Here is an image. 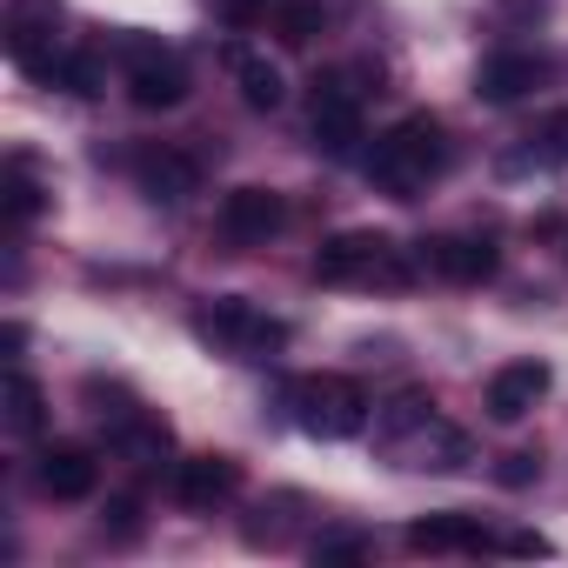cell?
Masks as SVG:
<instances>
[{"instance_id":"1","label":"cell","mask_w":568,"mask_h":568,"mask_svg":"<svg viewBox=\"0 0 568 568\" xmlns=\"http://www.w3.org/2000/svg\"><path fill=\"white\" fill-rule=\"evenodd\" d=\"M448 161H455L448 128H442L435 114H402V121L375 141V154H368V181L388 187L395 201H415L428 181L448 174Z\"/></svg>"},{"instance_id":"2","label":"cell","mask_w":568,"mask_h":568,"mask_svg":"<svg viewBox=\"0 0 568 568\" xmlns=\"http://www.w3.org/2000/svg\"><path fill=\"white\" fill-rule=\"evenodd\" d=\"M408 274H415L408 254L375 227H348V234L322 241V254H315L322 288H408Z\"/></svg>"},{"instance_id":"3","label":"cell","mask_w":568,"mask_h":568,"mask_svg":"<svg viewBox=\"0 0 568 568\" xmlns=\"http://www.w3.org/2000/svg\"><path fill=\"white\" fill-rule=\"evenodd\" d=\"M187 328H194V342H207V348L227 355V362H267V355L288 348V322H281V315H261V308L241 302V295L201 302Z\"/></svg>"},{"instance_id":"4","label":"cell","mask_w":568,"mask_h":568,"mask_svg":"<svg viewBox=\"0 0 568 568\" xmlns=\"http://www.w3.org/2000/svg\"><path fill=\"white\" fill-rule=\"evenodd\" d=\"M288 408H295V428L315 435V442H348L368 428V388L355 375H302L288 388Z\"/></svg>"},{"instance_id":"5","label":"cell","mask_w":568,"mask_h":568,"mask_svg":"<svg viewBox=\"0 0 568 568\" xmlns=\"http://www.w3.org/2000/svg\"><path fill=\"white\" fill-rule=\"evenodd\" d=\"M8 61L28 74V81H54L68 48H61V8L54 0H14L8 14Z\"/></svg>"},{"instance_id":"6","label":"cell","mask_w":568,"mask_h":568,"mask_svg":"<svg viewBox=\"0 0 568 568\" xmlns=\"http://www.w3.org/2000/svg\"><path fill=\"white\" fill-rule=\"evenodd\" d=\"M128 54V101L141 108V114H168V108H181L187 101V61L174 54V48H161V41H128L121 48Z\"/></svg>"},{"instance_id":"7","label":"cell","mask_w":568,"mask_h":568,"mask_svg":"<svg viewBox=\"0 0 568 568\" xmlns=\"http://www.w3.org/2000/svg\"><path fill=\"white\" fill-rule=\"evenodd\" d=\"M308 128H315L322 154H355V141H362V88L348 74H315Z\"/></svg>"},{"instance_id":"8","label":"cell","mask_w":568,"mask_h":568,"mask_svg":"<svg viewBox=\"0 0 568 568\" xmlns=\"http://www.w3.org/2000/svg\"><path fill=\"white\" fill-rule=\"evenodd\" d=\"M422 267L455 281V288H481L501 267V247L488 234H435V241H422Z\"/></svg>"},{"instance_id":"9","label":"cell","mask_w":568,"mask_h":568,"mask_svg":"<svg viewBox=\"0 0 568 568\" xmlns=\"http://www.w3.org/2000/svg\"><path fill=\"white\" fill-rule=\"evenodd\" d=\"M134 187H141L148 201L181 207L187 194H201V161H194V154H181V148H168V141H154V148H141V154H134Z\"/></svg>"},{"instance_id":"10","label":"cell","mask_w":568,"mask_h":568,"mask_svg":"<svg viewBox=\"0 0 568 568\" xmlns=\"http://www.w3.org/2000/svg\"><path fill=\"white\" fill-rule=\"evenodd\" d=\"M34 481H41L48 501H88V495L101 488V462H94V448H81V442H54V448H41Z\"/></svg>"},{"instance_id":"11","label":"cell","mask_w":568,"mask_h":568,"mask_svg":"<svg viewBox=\"0 0 568 568\" xmlns=\"http://www.w3.org/2000/svg\"><path fill=\"white\" fill-rule=\"evenodd\" d=\"M234 488H241V462L234 455H187L174 468V501L194 508V515H214L221 501H234Z\"/></svg>"},{"instance_id":"12","label":"cell","mask_w":568,"mask_h":568,"mask_svg":"<svg viewBox=\"0 0 568 568\" xmlns=\"http://www.w3.org/2000/svg\"><path fill=\"white\" fill-rule=\"evenodd\" d=\"M281 221H288V201H281L274 187H234L221 201V234L241 241V247H261L281 234Z\"/></svg>"},{"instance_id":"13","label":"cell","mask_w":568,"mask_h":568,"mask_svg":"<svg viewBox=\"0 0 568 568\" xmlns=\"http://www.w3.org/2000/svg\"><path fill=\"white\" fill-rule=\"evenodd\" d=\"M541 81H548V61H541V54H521V48H501V54H488V61L475 68V94H481L488 108L528 101Z\"/></svg>"},{"instance_id":"14","label":"cell","mask_w":568,"mask_h":568,"mask_svg":"<svg viewBox=\"0 0 568 568\" xmlns=\"http://www.w3.org/2000/svg\"><path fill=\"white\" fill-rule=\"evenodd\" d=\"M548 362H508V368H495L488 375V395H481V408H488V422H521V415H535V402L548 395Z\"/></svg>"},{"instance_id":"15","label":"cell","mask_w":568,"mask_h":568,"mask_svg":"<svg viewBox=\"0 0 568 568\" xmlns=\"http://www.w3.org/2000/svg\"><path fill=\"white\" fill-rule=\"evenodd\" d=\"M408 548L415 555H481L488 548V528L475 515H422L408 528Z\"/></svg>"},{"instance_id":"16","label":"cell","mask_w":568,"mask_h":568,"mask_svg":"<svg viewBox=\"0 0 568 568\" xmlns=\"http://www.w3.org/2000/svg\"><path fill=\"white\" fill-rule=\"evenodd\" d=\"M108 448H114L121 462H134V468H154V462L174 448V435H168V422H161V415L134 408V415H121V422L108 428Z\"/></svg>"},{"instance_id":"17","label":"cell","mask_w":568,"mask_h":568,"mask_svg":"<svg viewBox=\"0 0 568 568\" xmlns=\"http://www.w3.org/2000/svg\"><path fill=\"white\" fill-rule=\"evenodd\" d=\"M234 88H241V101L254 108V114H274L281 108V94H288V88H281V68L267 61V54H247V48H234Z\"/></svg>"},{"instance_id":"18","label":"cell","mask_w":568,"mask_h":568,"mask_svg":"<svg viewBox=\"0 0 568 568\" xmlns=\"http://www.w3.org/2000/svg\"><path fill=\"white\" fill-rule=\"evenodd\" d=\"M302 495H274V501H261L247 521H241V535H247V548H288L295 541V528H302Z\"/></svg>"},{"instance_id":"19","label":"cell","mask_w":568,"mask_h":568,"mask_svg":"<svg viewBox=\"0 0 568 568\" xmlns=\"http://www.w3.org/2000/svg\"><path fill=\"white\" fill-rule=\"evenodd\" d=\"M555 161H568V108L561 114H548L535 134H521V148L515 154H501V168L515 174V168H555Z\"/></svg>"},{"instance_id":"20","label":"cell","mask_w":568,"mask_h":568,"mask_svg":"<svg viewBox=\"0 0 568 568\" xmlns=\"http://www.w3.org/2000/svg\"><path fill=\"white\" fill-rule=\"evenodd\" d=\"M41 207H48V187L34 181V168L8 161V181H0V214H8V227H28Z\"/></svg>"},{"instance_id":"21","label":"cell","mask_w":568,"mask_h":568,"mask_svg":"<svg viewBox=\"0 0 568 568\" xmlns=\"http://www.w3.org/2000/svg\"><path fill=\"white\" fill-rule=\"evenodd\" d=\"M428 422H435V402H428V388H402V395L382 408V422H375V428H382V442H395V448H402V442H408V435H422Z\"/></svg>"},{"instance_id":"22","label":"cell","mask_w":568,"mask_h":568,"mask_svg":"<svg viewBox=\"0 0 568 568\" xmlns=\"http://www.w3.org/2000/svg\"><path fill=\"white\" fill-rule=\"evenodd\" d=\"M0 402H8V428L14 435H41L48 428V395H41V382L34 375H8V395H0Z\"/></svg>"},{"instance_id":"23","label":"cell","mask_w":568,"mask_h":568,"mask_svg":"<svg viewBox=\"0 0 568 568\" xmlns=\"http://www.w3.org/2000/svg\"><path fill=\"white\" fill-rule=\"evenodd\" d=\"M322 28H328L322 0H281V8H274V41H281V48H308Z\"/></svg>"},{"instance_id":"24","label":"cell","mask_w":568,"mask_h":568,"mask_svg":"<svg viewBox=\"0 0 568 568\" xmlns=\"http://www.w3.org/2000/svg\"><path fill=\"white\" fill-rule=\"evenodd\" d=\"M54 88H68V94H81V101H94L101 88H108V68H101V54H68L61 61V74H54Z\"/></svg>"},{"instance_id":"25","label":"cell","mask_w":568,"mask_h":568,"mask_svg":"<svg viewBox=\"0 0 568 568\" xmlns=\"http://www.w3.org/2000/svg\"><path fill=\"white\" fill-rule=\"evenodd\" d=\"M81 395H88V408H94V422H101V428H114L121 415H134V408H141V402H134L128 388H114V382H101V375H94V382H88Z\"/></svg>"},{"instance_id":"26","label":"cell","mask_w":568,"mask_h":568,"mask_svg":"<svg viewBox=\"0 0 568 568\" xmlns=\"http://www.w3.org/2000/svg\"><path fill=\"white\" fill-rule=\"evenodd\" d=\"M368 555H375V541H368V535H355V528H342V535H322V541H315V561H322V568H335V561H368Z\"/></svg>"},{"instance_id":"27","label":"cell","mask_w":568,"mask_h":568,"mask_svg":"<svg viewBox=\"0 0 568 568\" xmlns=\"http://www.w3.org/2000/svg\"><path fill=\"white\" fill-rule=\"evenodd\" d=\"M101 535L134 541V535H141V501H134V495H114V501L101 508Z\"/></svg>"},{"instance_id":"28","label":"cell","mask_w":568,"mask_h":568,"mask_svg":"<svg viewBox=\"0 0 568 568\" xmlns=\"http://www.w3.org/2000/svg\"><path fill=\"white\" fill-rule=\"evenodd\" d=\"M535 475H541V455H528V448L501 455V468H495V481H501V488H528Z\"/></svg>"},{"instance_id":"29","label":"cell","mask_w":568,"mask_h":568,"mask_svg":"<svg viewBox=\"0 0 568 568\" xmlns=\"http://www.w3.org/2000/svg\"><path fill=\"white\" fill-rule=\"evenodd\" d=\"M207 8H214L221 21H234V28H247V21H254V14L267 8V0H207Z\"/></svg>"},{"instance_id":"30","label":"cell","mask_w":568,"mask_h":568,"mask_svg":"<svg viewBox=\"0 0 568 568\" xmlns=\"http://www.w3.org/2000/svg\"><path fill=\"white\" fill-rule=\"evenodd\" d=\"M501 548H508V555H548V535H528V528H515Z\"/></svg>"}]
</instances>
